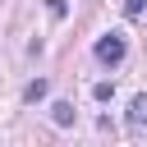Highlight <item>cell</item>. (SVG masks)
I'll use <instances>...</instances> for the list:
<instances>
[{"label": "cell", "instance_id": "obj_4", "mask_svg": "<svg viewBox=\"0 0 147 147\" xmlns=\"http://www.w3.org/2000/svg\"><path fill=\"white\" fill-rule=\"evenodd\" d=\"M51 119H55L60 129H64V124H74V106H69V101H55V106H51Z\"/></svg>", "mask_w": 147, "mask_h": 147}, {"label": "cell", "instance_id": "obj_2", "mask_svg": "<svg viewBox=\"0 0 147 147\" xmlns=\"http://www.w3.org/2000/svg\"><path fill=\"white\" fill-rule=\"evenodd\" d=\"M129 129H133V133H147V92L133 96V106H129Z\"/></svg>", "mask_w": 147, "mask_h": 147}, {"label": "cell", "instance_id": "obj_1", "mask_svg": "<svg viewBox=\"0 0 147 147\" xmlns=\"http://www.w3.org/2000/svg\"><path fill=\"white\" fill-rule=\"evenodd\" d=\"M124 55H129V46H124V37H119V32H106V37L96 41V60H101V64H110V69H115Z\"/></svg>", "mask_w": 147, "mask_h": 147}, {"label": "cell", "instance_id": "obj_6", "mask_svg": "<svg viewBox=\"0 0 147 147\" xmlns=\"http://www.w3.org/2000/svg\"><path fill=\"white\" fill-rule=\"evenodd\" d=\"M46 9H51V18H64V9H69V5H64V0H46Z\"/></svg>", "mask_w": 147, "mask_h": 147}, {"label": "cell", "instance_id": "obj_5", "mask_svg": "<svg viewBox=\"0 0 147 147\" xmlns=\"http://www.w3.org/2000/svg\"><path fill=\"white\" fill-rule=\"evenodd\" d=\"M92 96H96V101H110V96H115V87H110V83H96V87H92Z\"/></svg>", "mask_w": 147, "mask_h": 147}, {"label": "cell", "instance_id": "obj_3", "mask_svg": "<svg viewBox=\"0 0 147 147\" xmlns=\"http://www.w3.org/2000/svg\"><path fill=\"white\" fill-rule=\"evenodd\" d=\"M46 92H51V83H46V78H32V83L23 87V101H41Z\"/></svg>", "mask_w": 147, "mask_h": 147}, {"label": "cell", "instance_id": "obj_7", "mask_svg": "<svg viewBox=\"0 0 147 147\" xmlns=\"http://www.w3.org/2000/svg\"><path fill=\"white\" fill-rule=\"evenodd\" d=\"M124 14H129V18H138V14H142V0H124Z\"/></svg>", "mask_w": 147, "mask_h": 147}]
</instances>
